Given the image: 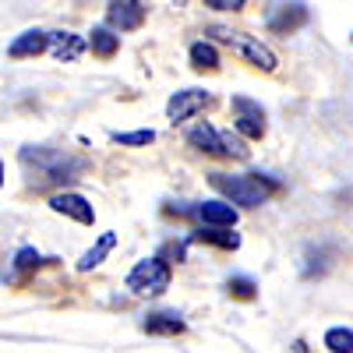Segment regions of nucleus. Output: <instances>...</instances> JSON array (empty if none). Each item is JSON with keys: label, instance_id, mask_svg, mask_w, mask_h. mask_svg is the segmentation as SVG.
<instances>
[{"label": "nucleus", "instance_id": "obj_1", "mask_svg": "<svg viewBox=\"0 0 353 353\" xmlns=\"http://www.w3.org/2000/svg\"><path fill=\"white\" fill-rule=\"evenodd\" d=\"M21 166H25L32 188H64L85 173L81 156H71L64 149H50V145H25Z\"/></svg>", "mask_w": 353, "mask_h": 353}, {"label": "nucleus", "instance_id": "obj_3", "mask_svg": "<svg viewBox=\"0 0 353 353\" xmlns=\"http://www.w3.org/2000/svg\"><path fill=\"white\" fill-rule=\"evenodd\" d=\"M188 145H194V149H198V152H205V156L237 159V163H244V159L251 156L248 141H244L241 134H233V131H219V128H212V124H198V128H191V131H188Z\"/></svg>", "mask_w": 353, "mask_h": 353}, {"label": "nucleus", "instance_id": "obj_4", "mask_svg": "<svg viewBox=\"0 0 353 353\" xmlns=\"http://www.w3.org/2000/svg\"><path fill=\"white\" fill-rule=\"evenodd\" d=\"M205 36H212L216 43H226L230 50H237L244 61L258 71H276V53L265 46L258 36H248V32H237V28H226V25H209L205 28Z\"/></svg>", "mask_w": 353, "mask_h": 353}, {"label": "nucleus", "instance_id": "obj_15", "mask_svg": "<svg viewBox=\"0 0 353 353\" xmlns=\"http://www.w3.org/2000/svg\"><path fill=\"white\" fill-rule=\"evenodd\" d=\"M188 244H212V248H223V251H237L241 248V233L237 230H216V226H201L194 230Z\"/></svg>", "mask_w": 353, "mask_h": 353}, {"label": "nucleus", "instance_id": "obj_20", "mask_svg": "<svg viewBox=\"0 0 353 353\" xmlns=\"http://www.w3.org/2000/svg\"><path fill=\"white\" fill-rule=\"evenodd\" d=\"M321 343H325L329 353H353V329H346V325H332Z\"/></svg>", "mask_w": 353, "mask_h": 353}, {"label": "nucleus", "instance_id": "obj_10", "mask_svg": "<svg viewBox=\"0 0 353 353\" xmlns=\"http://www.w3.org/2000/svg\"><path fill=\"white\" fill-rule=\"evenodd\" d=\"M50 209H53L57 216H68V219L81 223V226H92V223H96L92 201H88L85 194H78V191H57V194L50 198Z\"/></svg>", "mask_w": 353, "mask_h": 353}, {"label": "nucleus", "instance_id": "obj_16", "mask_svg": "<svg viewBox=\"0 0 353 353\" xmlns=\"http://www.w3.org/2000/svg\"><path fill=\"white\" fill-rule=\"evenodd\" d=\"M332 258H336V248L332 244H311L307 248V254H304V279H321L329 269H332Z\"/></svg>", "mask_w": 353, "mask_h": 353}, {"label": "nucleus", "instance_id": "obj_19", "mask_svg": "<svg viewBox=\"0 0 353 353\" xmlns=\"http://www.w3.org/2000/svg\"><path fill=\"white\" fill-rule=\"evenodd\" d=\"M188 61H191L194 71H216V68H219V50H216L212 39H198V43H191V50H188Z\"/></svg>", "mask_w": 353, "mask_h": 353}, {"label": "nucleus", "instance_id": "obj_21", "mask_svg": "<svg viewBox=\"0 0 353 353\" xmlns=\"http://www.w3.org/2000/svg\"><path fill=\"white\" fill-rule=\"evenodd\" d=\"M226 293H230V297H237V301H254L258 283H254V276L237 272V276H230V279H226Z\"/></svg>", "mask_w": 353, "mask_h": 353}, {"label": "nucleus", "instance_id": "obj_23", "mask_svg": "<svg viewBox=\"0 0 353 353\" xmlns=\"http://www.w3.org/2000/svg\"><path fill=\"white\" fill-rule=\"evenodd\" d=\"M43 265H46V258H43L36 248H18V251H14V269H18L21 276H28V272L43 269Z\"/></svg>", "mask_w": 353, "mask_h": 353}, {"label": "nucleus", "instance_id": "obj_13", "mask_svg": "<svg viewBox=\"0 0 353 353\" xmlns=\"http://www.w3.org/2000/svg\"><path fill=\"white\" fill-rule=\"evenodd\" d=\"M85 50H88V43H85V36H78V32H68V28H61V32H50V53H53L61 64H74Z\"/></svg>", "mask_w": 353, "mask_h": 353}, {"label": "nucleus", "instance_id": "obj_11", "mask_svg": "<svg viewBox=\"0 0 353 353\" xmlns=\"http://www.w3.org/2000/svg\"><path fill=\"white\" fill-rule=\"evenodd\" d=\"M145 21V4L141 0H110L106 4V25L113 32H134Z\"/></svg>", "mask_w": 353, "mask_h": 353}, {"label": "nucleus", "instance_id": "obj_12", "mask_svg": "<svg viewBox=\"0 0 353 353\" xmlns=\"http://www.w3.org/2000/svg\"><path fill=\"white\" fill-rule=\"evenodd\" d=\"M46 50H50V32H43V28H25L21 36L11 39L8 57L11 61H28V57H39Z\"/></svg>", "mask_w": 353, "mask_h": 353}, {"label": "nucleus", "instance_id": "obj_24", "mask_svg": "<svg viewBox=\"0 0 353 353\" xmlns=\"http://www.w3.org/2000/svg\"><path fill=\"white\" fill-rule=\"evenodd\" d=\"M205 4H209L212 11H241L248 0H205Z\"/></svg>", "mask_w": 353, "mask_h": 353}, {"label": "nucleus", "instance_id": "obj_8", "mask_svg": "<svg viewBox=\"0 0 353 353\" xmlns=\"http://www.w3.org/2000/svg\"><path fill=\"white\" fill-rule=\"evenodd\" d=\"M188 212H191L201 226H216V230H233V226H237V219H241V212L233 209L230 201H223V198L198 201V205H191Z\"/></svg>", "mask_w": 353, "mask_h": 353}, {"label": "nucleus", "instance_id": "obj_17", "mask_svg": "<svg viewBox=\"0 0 353 353\" xmlns=\"http://www.w3.org/2000/svg\"><path fill=\"white\" fill-rule=\"evenodd\" d=\"M113 248H117V233H113V230H106L103 237H99L92 248H88V251L74 261V269H78V272H92V269H99V265L106 261V254H110Z\"/></svg>", "mask_w": 353, "mask_h": 353}, {"label": "nucleus", "instance_id": "obj_2", "mask_svg": "<svg viewBox=\"0 0 353 353\" xmlns=\"http://www.w3.org/2000/svg\"><path fill=\"white\" fill-rule=\"evenodd\" d=\"M209 184L223 194V201L241 205V209L265 205L279 188V181H272L269 173H209Z\"/></svg>", "mask_w": 353, "mask_h": 353}, {"label": "nucleus", "instance_id": "obj_22", "mask_svg": "<svg viewBox=\"0 0 353 353\" xmlns=\"http://www.w3.org/2000/svg\"><path fill=\"white\" fill-rule=\"evenodd\" d=\"M110 141L128 145V149H141V145H152V141H156V131H152V128H141V131H113Z\"/></svg>", "mask_w": 353, "mask_h": 353}, {"label": "nucleus", "instance_id": "obj_6", "mask_svg": "<svg viewBox=\"0 0 353 353\" xmlns=\"http://www.w3.org/2000/svg\"><path fill=\"white\" fill-rule=\"evenodd\" d=\"M230 110H233V128H237V134L244 141H261L265 131H269V124H265V110L261 103L248 99V96H233L230 99Z\"/></svg>", "mask_w": 353, "mask_h": 353}, {"label": "nucleus", "instance_id": "obj_26", "mask_svg": "<svg viewBox=\"0 0 353 353\" xmlns=\"http://www.w3.org/2000/svg\"><path fill=\"white\" fill-rule=\"evenodd\" d=\"M0 188H4V163H0Z\"/></svg>", "mask_w": 353, "mask_h": 353}, {"label": "nucleus", "instance_id": "obj_18", "mask_svg": "<svg viewBox=\"0 0 353 353\" xmlns=\"http://www.w3.org/2000/svg\"><path fill=\"white\" fill-rule=\"evenodd\" d=\"M88 50H92L96 57H103V61H110V57H117V50H121V32H113L110 25H96L92 32L85 36Z\"/></svg>", "mask_w": 353, "mask_h": 353}, {"label": "nucleus", "instance_id": "obj_27", "mask_svg": "<svg viewBox=\"0 0 353 353\" xmlns=\"http://www.w3.org/2000/svg\"><path fill=\"white\" fill-rule=\"evenodd\" d=\"M350 39H353V32H350Z\"/></svg>", "mask_w": 353, "mask_h": 353}, {"label": "nucleus", "instance_id": "obj_14", "mask_svg": "<svg viewBox=\"0 0 353 353\" xmlns=\"http://www.w3.org/2000/svg\"><path fill=\"white\" fill-rule=\"evenodd\" d=\"M141 329L149 336H181L188 329V321L176 311H152V314L141 318Z\"/></svg>", "mask_w": 353, "mask_h": 353}, {"label": "nucleus", "instance_id": "obj_25", "mask_svg": "<svg viewBox=\"0 0 353 353\" xmlns=\"http://www.w3.org/2000/svg\"><path fill=\"white\" fill-rule=\"evenodd\" d=\"M293 350H297V353H307V346H304V339H297V343H293Z\"/></svg>", "mask_w": 353, "mask_h": 353}, {"label": "nucleus", "instance_id": "obj_9", "mask_svg": "<svg viewBox=\"0 0 353 353\" xmlns=\"http://www.w3.org/2000/svg\"><path fill=\"white\" fill-rule=\"evenodd\" d=\"M209 103H212V96L205 88H181V92L170 96L166 117H170V124H181V121H191L194 113H201Z\"/></svg>", "mask_w": 353, "mask_h": 353}, {"label": "nucleus", "instance_id": "obj_5", "mask_svg": "<svg viewBox=\"0 0 353 353\" xmlns=\"http://www.w3.org/2000/svg\"><path fill=\"white\" fill-rule=\"evenodd\" d=\"M128 290L138 293V297H159L163 290H170V265L159 254L138 261L128 272Z\"/></svg>", "mask_w": 353, "mask_h": 353}, {"label": "nucleus", "instance_id": "obj_7", "mask_svg": "<svg viewBox=\"0 0 353 353\" xmlns=\"http://www.w3.org/2000/svg\"><path fill=\"white\" fill-rule=\"evenodd\" d=\"M307 21H311V8L304 4V0H283V4H276L272 14H269V28L276 36L297 32V28H304Z\"/></svg>", "mask_w": 353, "mask_h": 353}]
</instances>
